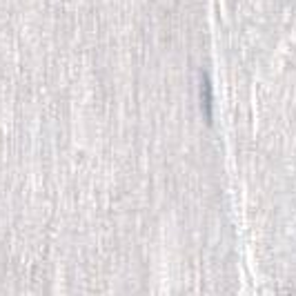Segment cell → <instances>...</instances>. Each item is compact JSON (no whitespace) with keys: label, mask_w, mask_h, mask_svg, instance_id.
Masks as SVG:
<instances>
[{"label":"cell","mask_w":296,"mask_h":296,"mask_svg":"<svg viewBox=\"0 0 296 296\" xmlns=\"http://www.w3.org/2000/svg\"><path fill=\"white\" fill-rule=\"evenodd\" d=\"M201 102H203V112L207 116V120L212 118V87H209V80L203 76V82H201Z\"/></svg>","instance_id":"1"}]
</instances>
